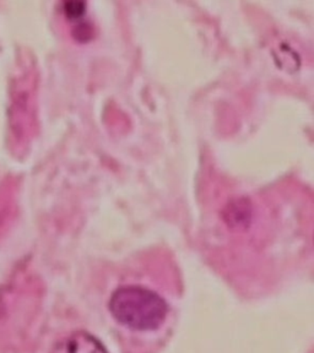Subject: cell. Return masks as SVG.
<instances>
[{
  "label": "cell",
  "instance_id": "1",
  "mask_svg": "<svg viewBox=\"0 0 314 353\" xmlns=\"http://www.w3.org/2000/svg\"><path fill=\"white\" fill-rule=\"evenodd\" d=\"M110 313L121 325L133 330H155L165 321L167 304L143 287L118 288L110 298Z\"/></svg>",
  "mask_w": 314,
  "mask_h": 353
},
{
  "label": "cell",
  "instance_id": "2",
  "mask_svg": "<svg viewBox=\"0 0 314 353\" xmlns=\"http://www.w3.org/2000/svg\"><path fill=\"white\" fill-rule=\"evenodd\" d=\"M50 353H107V351L92 335L75 332L58 342Z\"/></svg>",
  "mask_w": 314,
  "mask_h": 353
},
{
  "label": "cell",
  "instance_id": "3",
  "mask_svg": "<svg viewBox=\"0 0 314 353\" xmlns=\"http://www.w3.org/2000/svg\"><path fill=\"white\" fill-rule=\"evenodd\" d=\"M84 8L85 4L84 3H66V11L68 12V15H72V17H77V15H81L83 14Z\"/></svg>",
  "mask_w": 314,
  "mask_h": 353
}]
</instances>
